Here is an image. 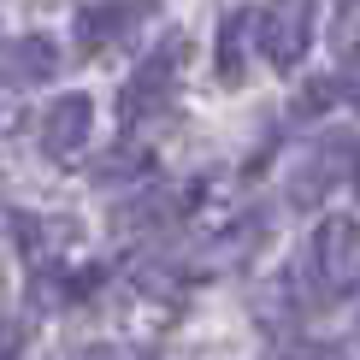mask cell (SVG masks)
Segmentation results:
<instances>
[{
	"label": "cell",
	"mask_w": 360,
	"mask_h": 360,
	"mask_svg": "<svg viewBox=\"0 0 360 360\" xmlns=\"http://www.w3.org/2000/svg\"><path fill=\"white\" fill-rule=\"evenodd\" d=\"M12 124H18V95L0 83V130H12Z\"/></svg>",
	"instance_id": "15"
},
{
	"label": "cell",
	"mask_w": 360,
	"mask_h": 360,
	"mask_svg": "<svg viewBox=\"0 0 360 360\" xmlns=\"http://www.w3.org/2000/svg\"><path fill=\"white\" fill-rule=\"evenodd\" d=\"M313 272L325 278V290H331V295H342V290H354V283H360V224L349 213L325 219L319 231H313Z\"/></svg>",
	"instance_id": "1"
},
{
	"label": "cell",
	"mask_w": 360,
	"mask_h": 360,
	"mask_svg": "<svg viewBox=\"0 0 360 360\" xmlns=\"http://www.w3.org/2000/svg\"><path fill=\"white\" fill-rule=\"evenodd\" d=\"M89 360H154V354H142V349H95Z\"/></svg>",
	"instance_id": "16"
},
{
	"label": "cell",
	"mask_w": 360,
	"mask_h": 360,
	"mask_svg": "<svg viewBox=\"0 0 360 360\" xmlns=\"http://www.w3.org/2000/svg\"><path fill=\"white\" fill-rule=\"evenodd\" d=\"M349 172H354V142H349V136H325V142L302 160V172H295V184H290V201H295V207H319Z\"/></svg>",
	"instance_id": "4"
},
{
	"label": "cell",
	"mask_w": 360,
	"mask_h": 360,
	"mask_svg": "<svg viewBox=\"0 0 360 360\" xmlns=\"http://www.w3.org/2000/svg\"><path fill=\"white\" fill-rule=\"evenodd\" d=\"M354 177H360V166H354Z\"/></svg>",
	"instance_id": "17"
},
{
	"label": "cell",
	"mask_w": 360,
	"mask_h": 360,
	"mask_svg": "<svg viewBox=\"0 0 360 360\" xmlns=\"http://www.w3.org/2000/svg\"><path fill=\"white\" fill-rule=\"evenodd\" d=\"M177 207H184V195H172V189H160V195H142V201H130L124 207V224H148V219H177Z\"/></svg>",
	"instance_id": "11"
},
{
	"label": "cell",
	"mask_w": 360,
	"mask_h": 360,
	"mask_svg": "<svg viewBox=\"0 0 360 360\" xmlns=\"http://www.w3.org/2000/svg\"><path fill=\"white\" fill-rule=\"evenodd\" d=\"M342 89H349V101L360 107V48L349 53V65H342Z\"/></svg>",
	"instance_id": "14"
},
{
	"label": "cell",
	"mask_w": 360,
	"mask_h": 360,
	"mask_svg": "<svg viewBox=\"0 0 360 360\" xmlns=\"http://www.w3.org/2000/svg\"><path fill=\"white\" fill-rule=\"evenodd\" d=\"M142 177H154V148H142V142H118L107 148V154L95 160V184L107 189V184H142Z\"/></svg>",
	"instance_id": "8"
},
{
	"label": "cell",
	"mask_w": 360,
	"mask_h": 360,
	"mask_svg": "<svg viewBox=\"0 0 360 360\" xmlns=\"http://www.w3.org/2000/svg\"><path fill=\"white\" fill-rule=\"evenodd\" d=\"M177 59H184V41H166L154 59H142V65L130 71L124 101H118L124 124H142V118H154V112L172 101V89H177Z\"/></svg>",
	"instance_id": "2"
},
{
	"label": "cell",
	"mask_w": 360,
	"mask_h": 360,
	"mask_svg": "<svg viewBox=\"0 0 360 360\" xmlns=\"http://www.w3.org/2000/svg\"><path fill=\"white\" fill-rule=\"evenodd\" d=\"M18 349H24V325L0 319V360H18Z\"/></svg>",
	"instance_id": "13"
},
{
	"label": "cell",
	"mask_w": 360,
	"mask_h": 360,
	"mask_svg": "<svg viewBox=\"0 0 360 360\" xmlns=\"http://www.w3.org/2000/svg\"><path fill=\"white\" fill-rule=\"evenodd\" d=\"M136 290L148 295V302H160L166 313L184 307V278H172V266H142V272H136Z\"/></svg>",
	"instance_id": "10"
},
{
	"label": "cell",
	"mask_w": 360,
	"mask_h": 360,
	"mask_svg": "<svg viewBox=\"0 0 360 360\" xmlns=\"http://www.w3.org/2000/svg\"><path fill=\"white\" fill-rule=\"evenodd\" d=\"M59 71V48L48 36H12L6 59H0V83L6 89H30V83H48Z\"/></svg>",
	"instance_id": "7"
},
{
	"label": "cell",
	"mask_w": 360,
	"mask_h": 360,
	"mask_svg": "<svg viewBox=\"0 0 360 360\" xmlns=\"http://www.w3.org/2000/svg\"><path fill=\"white\" fill-rule=\"evenodd\" d=\"M154 6H160V0H95V6H83L77 12L83 48H107V41H118L124 30H136Z\"/></svg>",
	"instance_id": "6"
},
{
	"label": "cell",
	"mask_w": 360,
	"mask_h": 360,
	"mask_svg": "<svg viewBox=\"0 0 360 360\" xmlns=\"http://www.w3.org/2000/svg\"><path fill=\"white\" fill-rule=\"evenodd\" d=\"M254 12H231L224 18V30H219V77L224 83H236L243 77V53H248V41H254Z\"/></svg>",
	"instance_id": "9"
},
{
	"label": "cell",
	"mask_w": 360,
	"mask_h": 360,
	"mask_svg": "<svg viewBox=\"0 0 360 360\" xmlns=\"http://www.w3.org/2000/svg\"><path fill=\"white\" fill-rule=\"evenodd\" d=\"M254 30H260L266 59L278 71H295V59L307 53V36H313V0H272Z\"/></svg>",
	"instance_id": "3"
},
{
	"label": "cell",
	"mask_w": 360,
	"mask_h": 360,
	"mask_svg": "<svg viewBox=\"0 0 360 360\" xmlns=\"http://www.w3.org/2000/svg\"><path fill=\"white\" fill-rule=\"evenodd\" d=\"M331 95H337V89H331V77H313V83H307V95L295 101V112H319Z\"/></svg>",
	"instance_id": "12"
},
{
	"label": "cell",
	"mask_w": 360,
	"mask_h": 360,
	"mask_svg": "<svg viewBox=\"0 0 360 360\" xmlns=\"http://www.w3.org/2000/svg\"><path fill=\"white\" fill-rule=\"evenodd\" d=\"M89 124H95V101L89 95H59L41 112V154L48 160H77L83 142H89Z\"/></svg>",
	"instance_id": "5"
}]
</instances>
